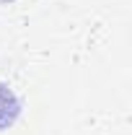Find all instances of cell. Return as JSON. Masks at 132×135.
Wrapping results in <instances>:
<instances>
[{"label": "cell", "mask_w": 132, "mask_h": 135, "mask_svg": "<svg viewBox=\"0 0 132 135\" xmlns=\"http://www.w3.org/2000/svg\"><path fill=\"white\" fill-rule=\"evenodd\" d=\"M18 112H21V101L5 83H0V130L11 127L13 119L18 117Z\"/></svg>", "instance_id": "obj_1"}, {"label": "cell", "mask_w": 132, "mask_h": 135, "mask_svg": "<svg viewBox=\"0 0 132 135\" xmlns=\"http://www.w3.org/2000/svg\"><path fill=\"white\" fill-rule=\"evenodd\" d=\"M0 3H11V0H0Z\"/></svg>", "instance_id": "obj_2"}]
</instances>
